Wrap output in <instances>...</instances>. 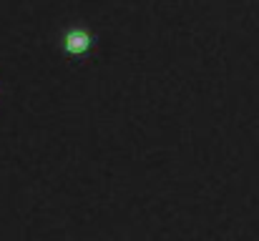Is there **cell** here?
<instances>
[{"mask_svg":"<svg viewBox=\"0 0 259 241\" xmlns=\"http://www.w3.org/2000/svg\"><path fill=\"white\" fill-rule=\"evenodd\" d=\"M96 43H98L96 33L83 23H71L58 33V48H61L63 56H71V58L88 56L96 48Z\"/></svg>","mask_w":259,"mask_h":241,"instance_id":"1","label":"cell"}]
</instances>
